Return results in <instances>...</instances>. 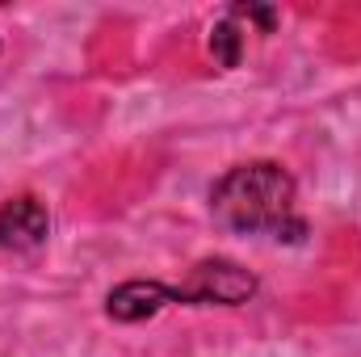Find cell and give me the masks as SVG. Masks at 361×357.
Wrapping results in <instances>:
<instances>
[{"instance_id":"6da1fadb","label":"cell","mask_w":361,"mask_h":357,"mask_svg":"<svg viewBox=\"0 0 361 357\" xmlns=\"http://www.w3.org/2000/svg\"><path fill=\"white\" fill-rule=\"evenodd\" d=\"M210 214L227 227V231H248V236H277L281 231H298L294 219V177L273 164H240L231 173L214 181L210 189Z\"/></svg>"},{"instance_id":"7a4b0ae2","label":"cell","mask_w":361,"mask_h":357,"mask_svg":"<svg viewBox=\"0 0 361 357\" xmlns=\"http://www.w3.org/2000/svg\"><path fill=\"white\" fill-rule=\"evenodd\" d=\"M252 294H257V277L244 265L223 261V257L193 265L189 277L173 290V298L193 303V307H214V303H219V307H240V303H248Z\"/></svg>"},{"instance_id":"3957f363","label":"cell","mask_w":361,"mask_h":357,"mask_svg":"<svg viewBox=\"0 0 361 357\" xmlns=\"http://www.w3.org/2000/svg\"><path fill=\"white\" fill-rule=\"evenodd\" d=\"M47 231H51V219L38 198H8L0 206V248L30 253L47 240Z\"/></svg>"},{"instance_id":"277c9868","label":"cell","mask_w":361,"mask_h":357,"mask_svg":"<svg viewBox=\"0 0 361 357\" xmlns=\"http://www.w3.org/2000/svg\"><path fill=\"white\" fill-rule=\"evenodd\" d=\"M164 303H173V290L160 286V282H126L109 294L105 311L122 324H139V320H152Z\"/></svg>"},{"instance_id":"5b68a950","label":"cell","mask_w":361,"mask_h":357,"mask_svg":"<svg viewBox=\"0 0 361 357\" xmlns=\"http://www.w3.org/2000/svg\"><path fill=\"white\" fill-rule=\"evenodd\" d=\"M210 47H214V55H219V63H223V68H235V59H240V34H235V25H231V21H223V25L214 30Z\"/></svg>"}]
</instances>
